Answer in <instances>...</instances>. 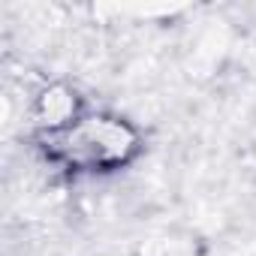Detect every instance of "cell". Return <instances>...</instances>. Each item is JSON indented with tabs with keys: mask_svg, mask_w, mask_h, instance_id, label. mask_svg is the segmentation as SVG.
<instances>
[{
	"mask_svg": "<svg viewBox=\"0 0 256 256\" xmlns=\"http://www.w3.org/2000/svg\"><path fill=\"white\" fill-rule=\"evenodd\" d=\"M136 139L120 120L88 118L60 133V154L82 169H102L120 163L133 151Z\"/></svg>",
	"mask_w": 256,
	"mask_h": 256,
	"instance_id": "cell-1",
	"label": "cell"
}]
</instances>
